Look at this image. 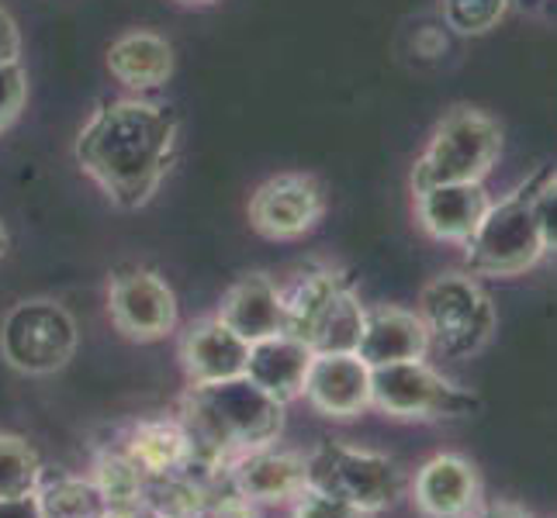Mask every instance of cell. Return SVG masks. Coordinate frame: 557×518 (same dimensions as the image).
<instances>
[{"label":"cell","mask_w":557,"mask_h":518,"mask_svg":"<svg viewBox=\"0 0 557 518\" xmlns=\"http://www.w3.org/2000/svg\"><path fill=\"white\" fill-rule=\"evenodd\" d=\"M412 502L426 518H471L482 502V477L468 456L436 453L416 473Z\"/></svg>","instance_id":"13"},{"label":"cell","mask_w":557,"mask_h":518,"mask_svg":"<svg viewBox=\"0 0 557 518\" xmlns=\"http://www.w3.org/2000/svg\"><path fill=\"white\" fill-rule=\"evenodd\" d=\"M184 429L195 456L233 459L246 450L277 443L284 429V405L253 380L233 377L219 383H195L184 397Z\"/></svg>","instance_id":"2"},{"label":"cell","mask_w":557,"mask_h":518,"mask_svg":"<svg viewBox=\"0 0 557 518\" xmlns=\"http://www.w3.org/2000/svg\"><path fill=\"white\" fill-rule=\"evenodd\" d=\"M426 353H430V336L419 312L398 308V304H377V308L363 312L357 356L368 363V367L426 359Z\"/></svg>","instance_id":"15"},{"label":"cell","mask_w":557,"mask_h":518,"mask_svg":"<svg viewBox=\"0 0 557 518\" xmlns=\"http://www.w3.org/2000/svg\"><path fill=\"white\" fill-rule=\"evenodd\" d=\"M444 4V22L457 35H485L498 28L509 11V0H440Z\"/></svg>","instance_id":"25"},{"label":"cell","mask_w":557,"mask_h":518,"mask_svg":"<svg viewBox=\"0 0 557 518\" xmlns=\"http://www.w3.org/2000/svg\"><path fill=\"white\" fill-rule=\"evenodd\" d=\"M416 312L426 325L430 345L444 356H474L495 336V304L471 274H440L422 287Z\"/></svg>","instance_id":"4"},{"label":"cell","mask_w":557,"mask_h":518,"mask_svg":"<svg viewBox=\"0 0 557 518\" xmlns=\"http://www.w3.org/2000/svg\"><path fill=\"white\" fill-rule=\"evenodd\" d=\"M25 98H28V80H25L22 63L0 66V131H4L17 118V114H22Z\"/></svg>","instance_id":"27"},{"label":"cell","mask_w":557,"mask_h":518,"mask_svg":"<svg viewBox=\"0 0 557 518\" xmlns=\"http://www.w3.org/2000/svg\"><path fill=\"white\" fill-rule=\"evenodd\" d=\"M146 473L132 464V459L122 453H108L101 464H98V473H94V488H98L104 508L108 505H132V502H143L146 497Z\"/></svg>","instance_id":"24"},{"label":"cell","mask_w":557,"mask_h":518,"mask_svg":"<svg viewBox=\"0 0 557 518\" xmlns=\"http://www.w3.org/2000/svg\"><path fill=\"white\" fill-rule=\"evenodd\" d=\"M38 502L46 518H98L104 502L94 481L84 477H55V481L38 484Z\"/></svg>","instance_id":"22"},{"label":"cell","mask_w":557,"mask_h":518,"mask_svg":"<svg viewBox=\"0 0 557 518\" xmlns=\"http://www.w3.org/2000/svg\"><path fill=\"white\" fill-rule=\"evenodd\" d=\"M301 397L325 418H357L371 408V367L357 353H315Z\"/></svg>","instance_id":"12"},{"label":"cell","mask_w":557,"mask_h":518,"mask_svg":"<svg viewBox=\"0 0 557 518\" xmlns=\"http://www.w3.org/2000/svg\"><path fill=\"white\" fill-rule=\"evenodd\" d=\"M246 356H249V342L239 339L219 315L190 325L181 342V363L190 388L195 383H219V380L243 377Z\"/></svg>","instance_id":"16"},{"label":"cell","mask_w":557,"mask_h":518,"mask_svg":"<svg viewBox=\"0 0 557 518\" xmlns=\"http://www.w3.org/2000/svg\"><path fill=\"white\" fill-rule=\"evenodd\" d=\"M312 345L301 342L292 332H277L271 339L249 342V356H246V370L243 377L253 380L260 391L277 397L281 405L301 397L305 388V374L312 367Z\"/></svg>","instance_id":"17"},{"label":"cell","mask_w":557,"mask_h":518,"mask_svg":"<svg viewBox=\"0 0 557 518\" xmlns=\"http://www.w3.org/2000/svg\"><path fill=\"white\" fill-rule=\"evenodd\" d=\"M471 518H533L527 515L520 505H509V502H495V505H485V508H474Z\"/></svg>","instance_id":"32"},{"label":"cell","mask_w":557,"mask_h":518,"mask_svg":"<svg viewBox=\"0 0 557 518\" xmlns=\"http://www.w3.org/2000/svg\"><path fill=\"white\" fill-rule=\"evenodd\" d=\"M17 52H22V35L8 11H0V66L17 63Z\"/></svg>","instance_id":"30"},{"label":"cell","mask_w":557,"mask_h":518,"mask_svg":"<svg viewBox=\"0 0 557 518\" xmlns=\"http://www.w3.org/2000/svg\"><path fill=\"white\" fill-rule=\"evenodd\" d=\"M371 408L401 421L468 418L478 408V397L436 374L426 359H409L371 367Z\"/></svg>","instance_id":"6"},{"label":"cell","mask_w":557,"mask_h":518,"mask_svg":"<svg viewBox=\"0 0 557 518\" xmlns=\"http://www.w3.org/2000/svg\"><path fill=\"white\" fill-rule=\"evenodd\" d=\"M363 304L347 287L325 301V308L315 315V321L305 332V342L312 345V353H357L360 329H363Z\"/></svg>","instance_id":"21"},{"label":"cell","mask_w":557,"mask_h":518,"mask_svg":"<svg viewBox=\"0 0 557 518\" xmlns=\"http://www.w3.org/2000/svg\"><path fill=\"white\" fill-rule=\"evenodd\" d=\"M219 318L246 342L284 332V291L263 274H246L225 291Z\"/></svg>","instance_id":"18"},{"label":"cell","mask_w":557,"mask_h":518,"mask_svg":"<svg viewBox=\"0 0 557 518\" xmlns=\"http://www.w3.org/2000/svg\"><path fill=\"white\" fill-rule=\"evenodd\" d=\"M125 456L146 473V481H166V477H181V470L195 464V443H190L184 421L157 418L132 429Z\"/></svg>","instance_id":"19"},{"label":"cell","mask_w":557,"mask_h":518,"mask_svg":"<svg viewBox=\"0 0 557 518\" xmlns=\"http://www.w3.org/2000/svg\"><path fill=\"white\" fill-rule=\"evenodd\" d=\"M503 156V128L478 108H454L422 149L412 169V194L433 184H485Z\"/></svg>","instance_id":"3"},{"label":"cell","mask_w":557,"mask_h":518,"mask_svg":"<svg viewBox=\"0 0 557 518\" xmlns=\"http://www.w3.org/2000/svg\"><path fill=\"white\" fill-rule=\"evenodd\" d=\"M0 518H46L42 502H38V491L17 494V497H0Z\"/></svg>","instance_id":"29"},{"label":"cell","mask_w":557,"mask_h":518,"mask_svg":"<svg viewBox=\"0 0 557 518\" xmlns=\"http://www.w3.org/2000/svg\"><path fill=\"white\" fill-rule=\"evenodd\" d=\"M488 204L492 198L485 184H433L416 190V222L436 242L465 245L485 218Z\"/></svg>","instance_id":"14"},{"label":"cell","mask_w":557,"mask_h":518,"mask_svg":"<svg viewBox=\"0 0 557 518\" xmlns=\"http://www.w3.org/2000/svg\"><path fill=\"white\" fill-rule=\"evenodd\" d=\"M533 215H536V228H541L544 253L557 256V177L536 184V190H533Z\"/></svg>","instance_id":"28"},{"label":"cell","mask_w":557,"mask_h":518,"mask_svg":"<svg viewBox=\"0 0 557 518\" xmlns=\"http://www.w3.org/2000/svg\"><path fill=\"white\" fill-rule=\"evenodd\" d=\"M184 4H208V0H184Z\"/></svg>","instance_id":"34"},{"label":"cell","mask_w":557,"mask_h":518,"mask_svg":"<svg viewBox=\"0 0 557 518\" xmlns=\"http://www.w3.org/2000/svg\"><path fill=\"white\" fill-rule=\"evenodd\" d=\"M42 484V459L22 435L0 432V497L32 494Z\"/></svg>","instance_id":"23"},{"label":"cell","mask_w":557,"mask_h":518,"mask_svg":"<svg viewBox=\"0 0 557 518\" xmlns=\"http://www.w3.org/2000/svg\"><path fill=\"white\" fill-rule=\"evenodd\" d=\"M228 481L249 505H292L309 488V459L267 443L228 459Z\"/></svg>","instance_id":"11"},{"label":"cell","mask_w":557,"mask_h":518,"mask_svg":"<svg viewBox=\"0 0 557 518\" xmlns=\"http://www.w3.org/2000/svg\"><path fill=\"white\" fill-rule=\"evenodd\" d=\"M181 122L166 104L152 101H111L76 136V163L101 184L104 194L136 211L166 177L174 163Z\"/></svg>","instance_id":"1"},{"label":"cell","mask_w":557,"mask_h":518,"mask_svg":"<svg viewBox=\"0 0 557 518\" xmlns=\"http://www.w3.org/2000/svg\"><path fill=\"white\" fill-rule=\"evenodd\" d=\"M536 180L512 190L503 201H492L474 236L465 242L471 274L482 277H520L544 256L541 228L533 215Z\"/></svg>","instance_id":"5"},{"label":"cell","mask_w":557,"mask_h":518,"mask_svg":"<svg viewBox=\"0 0 557 518\" xmlns=\"http://www.w3.org/2000/svg\"><path fill=\"white\" fill-rule=\"evenodd\" d=\"M325 215L322 184L309 173H281L249 201V222L267 239H298Z\"/></svg>","instance_id":"10"},{"label":"cell","mask_w":557,"mask_h":518,"mask_svg":"<svg viewBox=\"0 0 557 518\" xmlns=\"http://www.w3.org/2000/svg\"><path fill=\"white\" fill-rule=\"evenodd\" d=\"M108 70L119 84L132 90H149L170 80L174 73V49L166 38L152 31H128L108 49Z\"/></svg>","instance_id":"20"},{"label":"cell","mask_w":557,"mask_h":518,"mask_svg":"<svg viewBox=\"0 0 557 518\" xmlns=\"http://www.w3.org/2000/svg\"><path fill=\"white\" fill-rule=\"evenodd\" d=\"M98 518H166V515L160 508H152L143 497V502H132V505H108Z\"/></svg>","instance_id":"31"},{"label":"cell","mask_w":557,"mask_h":518,"mask_svg":"<svg viewBox=\"0 0 557 518\" xmlns=\"http://www.w3.org/2000/svg\"><path fill=\"white\" fill-rule=\"evenodd\" d=\"M114 329L136 342H157L177 329V298L152 270H125L108 287Z\"/></svg>","instance_id":"9"},{"label":"cell","mask_w":557,"mask_h":518,"mask_svg":"<svg viewBox=\"0 0 557 518\" xmlns=\"http://www.w3.org/2000/svg\"><path fill=\"white\" fill-rule=\"evenodd\" d=\"M76 353V321L55 301H22L0 325V356L22 374H55Z\"/></svg>","instance_id":"8"},{"label":"cell","mask_w":557,"mask_h":518,"mask_svg":"<svg viewBox=\"0 0 557 518\" xmlns=\"http://www.w3.org/2000/svg\"><path fill=\"white\" fill-rule=\"evenodd\" d=\"M8 253V232H4V225H0V256Z\"/></svg>","instance_id":"33"},{"label":"cell","mask_w":557,"mask_h":518,"mask_svg":"<svg viewBox=\"0 0 557 518\" xmlns=\"http://www.w3.org/2000/svg\"><path fill=\"white\" fill-rule=\"evenodd\" d=\"M292 518H374L371 511H363L350 502H339V497L305 488L295 502H292Z\"/></svg>","instance_id":"26"},{"label":"cell","mask_w":557,"mask_h":518,"mask_svg":"<svg viewBox=\"0 0 557 518\" xmlns=\"http://www.w3.org/2000/svg\"><path fill=\"white\" fill-rule=\"evenodd\" d=\"M305 459H309V488L333 494L339 502H350L371 515L392 508L406 491L401 470L374 450L325 443Z\"/></svg>","instance_id":"7"}]
</instances>
